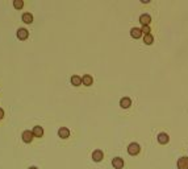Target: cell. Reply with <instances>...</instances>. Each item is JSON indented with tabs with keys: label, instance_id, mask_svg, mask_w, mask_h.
Here are the masks:
<instances>
[{
	"label": "cell",
	"instance_id": "6da1fadb",
	"mask_svg": "<svg viewBox=\"0 0 188 169\" xmlns=\"http://www.w3.org/2000/svg\"><path fill=\"white\" fill-rule=\"evenodd\" d=\"M139 151H141V147H139L138 143H130L129 146H128V153L134 156V155H138Z\"/></svg>",
	"mask_w": 188,
	"mask_h": 169
},
{
	"label": "cell",
	"instance_id": "7a4b0ae2",
	"mask_svg": "<svg viewBox=\"0 0 188 169\" xmlns=\"http://www.w3.org/2000/svg\"><path fill=\"white\" fill-rule=\"evenodd\" d=\"M21 138H22V140H24V142H25V143H30L32 140H33L34 135H33V132H32V131H29V130H25V131L22 132Z\"/></svg>",
	"mask_w": 188,
	"mask_h": 169
},
{
	"label": "cell",
	"instance_id": "3957f363",
	"mask_svg": "<svg viewBox=\"0 0 188 169\" xmlns=\"http://www.w3.org/2000/svg\"><path fill=\"white\" fill-rule=\"evenodd\" d=\"M103 159H104V153H103L101 149H95L92 152V160H94V161L99 163V161H101Z\"/></svg>",
	"mask_w": 188,
	"mask_h": 169
},
{
	"label": "cell",
	"instance_id": "277c9868",
	"mask_svg": "<svg viewBox=\"0 0 188 169\" xmlns=\"http://www.w3.org/2000/svg\"><path fill=\"white\" fill-rule=\"evenodd\" d=\"M58 136L61 139H67L70 136V130L67 127H61L58 130Z\"/></svg>",
	"mask_w": 188,
	"mask_h": 169
},
{
	"label": "cell",
	"instance_id": "5b68a950",
	"mask_svg": "<svg viewBox=\"0 0 188 169\" xmlns=\"http://www.w3.org/2000/svg\"><path fill=\"white\" fill-rule=\"evenodd\" d=\"M139 23L142 24V27H143V25H149V24L151 23V17H150V15H147V13H142L141 16H139Z\"/></svg>",
	"mask_w": 188,
	"mask_h": 169
},
{
	"label": "cell",
	"instance_id": "8992f818",
	"mask_svg": "<svg viewBox=\"0 0 188 169\" xmlns=\"http://www.w3.org/2000/svg\"><path fill=\"white\" fill-rule=\"evenodd\" d=\"M158 142L161 144H167L170 142V136L166 134V132H161V134H158Z\"/></svg>",
	"mask_w": 188,
	"mask_h": 169
},
{
	"label": "cell",
	"instance_id": "52a82bcc",
	"mask_svg": "<svg viewBox=\"0 0 188 169\" xmlns=\"http://www.w3.org/2000/svg\"><path fill=\"white\" fill-rule=\"evenodd\" d=\"M112 165L116 169H121L124 167V159L122 157H115L112 160Z\"/></svg>",
	"mask_w": 188,
	"mask_h": 169
},
{
	"label": "cell",
	"instance_id": "ba28073f",
	"mask_svg": "<svg viewBox=\"0 0 188 169\" xmlns=\"http://www.w3.org/2000/svg\"><path fill=\"white\" fill-rule=\"evenodd\" d=\"M178 169H188V157H180L178 160Z\"/></svg>",
	"mask_w": 188,
	"mask_h": 169
},
{
	"label": "cell",
	"instance_id": "9c48e42d",
	"mask_svg": "<svg viewBox=\"0 0 188 169\" xmlns=\"http://www.w3.org/2000/svg\"><path fill=\"white\" fill-rule=\"evenodd\" d=\"M120 106H121L122 108H128L132 106V99L129 98V96H124V98L120 99Z\"/></svg>",
	"mask_w": 188,
	"mask_h": 169
},
{
	"label": "cell",
	"instance_id": "30bf717a",
	"mask_svg": "<svg viewBox=\"0 0 188 169\" xmlns=\"http://www.w3.org/2000/svg\"><path fill=\"white\" fill-rule=\"evenodd\" d=\"M28 36H29V32H28V29H25V28H20L17 31V37L20 40H25V38H28Z\"/></svg>",
	"mask_w": 188,
	"mask_h": 169
},
{
	"label": "cell",
	"instance_id": "8fae6325",
	"mask_svg": "<svg viewBox=\"0 0 188 169\" xmlns=\"http://www.w3.org/2000/svg\"><path fill=\"white\" fill-rule=\"evenodd\" d=\"M130 36L133 38H139L142 36V31L139 29V28H135L134 27V28H132V29H130Z\"/></svg>",
	"mask_w": 188,
	"mask_h": 169
},
{
	"label": "cell",
	"instance_id": "7c38bea8",
	"mask_svg": "<svg viewBox=\"0 0 188 169\" xmlns=\"http://www.w3.org/2000/svg\"><path fill=\"white\" fill-rule=\"evenodd\" d=\"M92 82H94V79H92V77H91L90 74H84L82 77V83L86 84V86H91V84H92Z\"/></svg>",
	"mask_w": 188,
	"mask_h": 169
},
{
	"label": "cell",
	"instance_id": "4fadbf2b",
	"mask_svg": "<svg viewBox=\"0 0 188 169\" xmlns=\"http://www.w3.org/2000/svg\"><path fill=\"white\" fill-rule=\"evenodd\" d=\"M32 132H33V135L36 136V138H41V136L43 135V128L41 126H36V127H33Z\"/></svg>",
	"mask_w": 188,
	"mask_h": 169
},
{
	"label": "cell",
	"instance_id": "5bb4252c",
	"mask_svg": "<svg viewBox=\"0 0 188 169\" xmlns=\"http://www.w3.org/2000/svg\"><path fill=\"white\" fill-rule=\"evenodd\" d=\"M22 21L26 23V24H32L33 23V15L29 13V12H25V13H22Z\"/></svg>",
	"mask_w": 188,
	"mask_h": 169
},
{
	"label": "cell",
	"instance_id": "9a60e30c",
	"mask_svg": "<svg viewBox=\"0 0 188 169\" xmlns=\"http://www.w3.org/2000/svg\"><path fill=\"white\" fill-rule=\"evenodd\" d=\"M71 83L74 84V86H80L82 84V77L78 74H74L73 77H71Z\"/></svg>",
	"mask_w": 188,
	"mask_h": 169
},
{
	"label": "cell",
	"instance_id": "2e32d148",
	"mask_svg": "<svg viewBox=\"0 0 188 169\" xmlns=\"http://www.w3.org/2000/svg\"><path fill=\"white\" fill-rule=\"evenodd\" d=\"M154 41V37H153V34H146V36H143V42L146 44V45H151Z\"/></svg>",
	"mask_w": 188,
	"mask_h": 169
},
{
	"label": "cell",
	"instance_id": "e0dca14e",
	"mask_svg": "<svg viewBox=\"0 0 188 169\" xmlns=\"http://www.w3.org/2000/svg\"><path fill=\"white\" fill-rule=\"evenodd\" d=\"M13 5H15V8H17V9H21L24 7V2L22 0H13Z\"/></svg>",
	"mask_w": 188,
	"mask_h": 169
},
{
	"label": "cell",
	"instance_id": "ac0fdd59",
	"mask_svg": "<svg viewBox=\"0 0 188 169\" xmlns=\"http://www.w3.org/2000/svg\"><path fill=\"white\" fill-rule=\"evenodd\" d=\"M141 31H142V34L143 36H146V34H150V27L149 25H143L142 28H141Z\"/></svg>",
	"mask_w": 188,
	"mask_h": 169
},
{
	"label": "cell",
	"instance_id": "d6986e66",
	"mask_svg": "<svg viewBox=\"0 0 188 169\" xmlns=\"http://www.w3.org/2000/svg\"><path fill=\"white\" fill-rule=\"evenodd\" d=\"M3 116H4V111H3V108L0 107V119H3Z\"/></svg>",
	"mask_w": 188,
	"mask_h": 169
},
{
	"label": "cell",
	"instance_id": "ffe728a7",
	"mask_svg": "<svg viewBox=\"0 0 188 169\" xmlns=\"http://www.w3.org/2000/svg\"><path fill=\"white\" fill-rule=\"evenodd\" d=\"M28 169H38V168H37V167H34V165H33V167H29V168H28Z\"/></svg>",
	"mask_w": 188,
	"mask_h": 169
}]
</instances>
